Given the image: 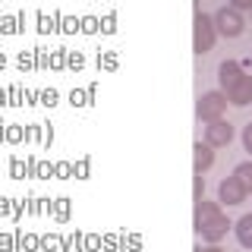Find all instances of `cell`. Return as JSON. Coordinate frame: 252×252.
<instances>
[{
    "mask_svg": "<svg viewBox=\"0 0 252 252\" xmlns=\"http://www.w3.org/2000/svg\"><path fill=\"white\" fill-rule=\"evenodd\" d=\"M227 227H230V220H227L224 215H220L218 202H205L199 199V205H195V230H199L205 240H220V236L227 233Z\"/></svg>",
    "mask_w": 252,
    "mask_h": 252,
    "instance_id": "cell-1",
    "label": "cell"
},
{
    "mask_svg": "<svg viewBox=\"0 0 252 252\" xmlns=\"http://www.w3.org/2000/svg\"><path fill=\"white\" fill-rule=\"evenodd\" d=\"M230 3H233V10H249L252 0H230Z\"/></svg>",
    "mask_w": 252,
    "mask_h": 252,
    "instance_id": "cell-13",
    "label": "cell"
},
{
    "mask_svg": "<svg viewBox=\"0 0 252 252\" xmlns=\"http://www.w3.org/2000/svg\"><path fill=\"white\" fill-rule=\"evenodd\" d=\"M215 29L227 38H236L243 32V16L236 13L233 6H224V10H218V16H215Z\"/></svg>",
    "mask_w": 252,
    "mask_h": 252,
    "instance_id": "cell-4",
    "label": "cell"
},
{
    "mask_svg": "<svg viewBox=\"0 0 252 252\" xmlns=\"http://www.w3.org/2000/svg\"><path fill=\"white\" fill-rule=\"evenodd\" d=\"M195 252H224V249H218V246H208V249H195Z\"/></svg>",
    "mask_w": 252,
    "mask_h": 252,
    "instance_id": "cell-15",
    "label": "cell"
},
{
    "mask_svg": "<svg viewBox=\"0 0 252 252\" xmlns=\"http://www.w3.org/2000/svg\"><path fill=\"white\" fill-rule=\"evenodd\" d=\"M218 195H220V202H227V205H240L243 199H246V189L240 186V180H236V177H227L224 183H220Z\"/></svg>",
    "mask_w": 252,
    "mask_h": 252,
    "instance_id": "cell-6",
    "label": "cell"
},
{
    "mask_svg": "<svg viewBox=\"0 0 252 252\" xmlns=\"http://www.w3.org/2000/svg\"><path fill=\"white\" fill-rule=\"evenodd\" d=\"M236 236H240V243H243L246 249H252V215H246V218L236 220Z\"/></svg>",
    "mask_w": 252,
    "mask_h": 252,
    "instance_id": "cell-10",
    "label": "cell"
},
{
    "mask_svg": "<svg viewBox=\"0 0 252 252\" xmlns=\"http://www.w3.org/2000/svg\"><path fill=\"white\" fill-rule=\"evenodd\" d=\"M202 189H205V180H202V173L195 177V199H202Z\"/></svg>",
    "mask_w": 252,
    "mask_h": 252,
    "instance_id": "cell-14",
    "label": "cell"
},
{
    "mask_svg": "<svg viewBox=\"0 0 252 252\" xmlns=\"http://www.w3.org/2000/svg\"><path fill=\"white\" fill-rule=\"evenodd\" d=\"M195 54H208L215 47V19H208L205 13H195V35H192Z\"/></svg>",
    "mask_w": 252,
    "mask_h": 252,
    "instance_id": "cell-2",
    "label": "cell"
},
{
    "mask_svg": "<svg viewBox=\"0 0 252 252\" xmlns=\"http://www.w3.org/2000/svg\"><path fill=\"white\" fill-rule=\"evenodd\" d=\"M233 177L240 180V186L246 189V192H252V164L246 161V164H240V167L233 170Z\"/></svg>",
    "mask_w": 252,
    "mask_h": 252,
    "instance_id": "cell-11",
    "label": "cell"
},
{
    "mask_svg": "<svg viewBox=\"0 0 252 252\" xmlns=\"http://www.w3.org/2000/svg\"><path fill=\"white\" fill-rule=\"evenodd\" d=\"M199 117L202 120H208V123H215V120H220V114L227 110V94L224 92H205L202 98H199Z\"/></svg>",
    "mask_w": 252,
    "mask_h": 252,
    "instance_id": "cell-3",
    "label": "cell"
},
{
    "mask_svg": "<svg viewBox=\"0 0 252 252\" xmlns=\"http://www.w3.org/2000/svg\"><path fill=\"white\" fill-rule=\"evenodd\" d=\"M243 145H246V152H252V123L246 126V132H243Z\"/></svg>",
    "mask_w": 252,
    "mask_h": 252,
    "instance_id": "cell-12",
    "label": "cell"
},
{
    "mask_svg": "<svg viewBox=\"0 0 252 252\" xmlns=\"http://www.w3.org/2000/svg\"><path fill=\"white\" fill-rule=\"evenodd\" d=\"M218 73H220V85H224V92H230L233 85L240 82L243 76H246V73H243V69H240V63H233V60L220 63V69H218Z\"/></svg>",
    "mask_w": 252,
    "mask_h": 252,
    "instance_id": "cell-8",
    "label": "cell"
},
{
    "mask_svg": "<svg viewBox=\"0 0 252 252\" xmlns=\"http://www.w3.org/2000/svg\"><path fill=\"white\" fill-rule=\"evenodd\" d=\"M192 152H195V158H192L195 173H205V170L211 167V164H215V152H211V145H208V142H205V145H202V142H195V148H192Z\"/></svg>",
    "mask_w": 252,
    "mask_h": 252,
    "instance_id": "cell-9",
    "label": "cell"
},
{
    "mask_svg": "<svg viewBox=\"0 0 252 252\" xmlns=\"http://www.w3.org/2000/svg\"><path fill=\"white\" fill-rule=\"evenodd\" d=\"M227 101H230V104H236V107H246L249 101H252V76H243L240 82H236L233 89L227 92Z\"/></svg>",
    "mask_w": 252,
    "mask_h": 252,
    "instance_id": "cell-7",
    "label": "cell"
},
{
    "mask_svg": "<svg viewBox=\"0 0 252 252\" xmlns=\"http://www.w3.org/2000/svg\"><path fill=\"white\" fill-rule=\"evenodd\" d=\"M205 139H208L211 148H215V145H227V142L233 139V126L224 123V120H215V123H208V129H205Z\"/></svg>",
    "mask_w": 252,
    "mask_h": 252,
    "instance_id": "cell-5",
    "label": "cell"
}]
</instances>
